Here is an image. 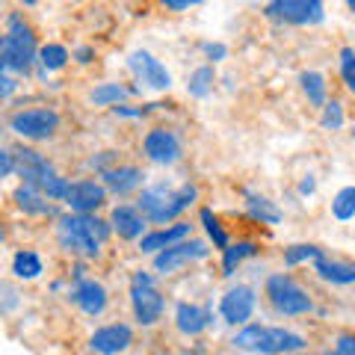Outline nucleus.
<instances>
[{
  "label": "nucleus",
  "mask_w": 355,
  "mask_h": 355,
  "mask_svg": "<svg viewBox=\"0 0 355 355\" xmlns=\"http://www.w3.org/2000/svg\"><path fill=\"white\" fill-rule=\"evenodd\" d=\"M57 234L65 252L71 254H83V258H98L101 252V243L107 240L110 228L107 222L89 216V214H74L71 216H62L60 225H57Z\"/></svg>",
  "instance_id": "nucleus-1"
},
{
  "label": "nucleus",
  "mask_w": 355,
  "mask_h": 355,
  "mask_svg": "<svg viewBox=\"0 0 355 355\" xmlns=\"http://www.w3.org/2000/svg\"><path fill=\"white\" fill-rule=\"evenodd\" d=\"M196 187L193 184H184V187H169V184H157V187H148L142 190L139 196V210L146 214L148 222H163L175 219L178 214H184L187 207L196 202Z\"/></svg>",
  "instance_id": "nucleus-2"
},
{
  "label": "nucleus",
  "mask_w": 355,
  "mask_h": 355,
  "mask_svg": "<svg viewBox=\"0 0 355 355\" xmlns=\"http://www.w3.org/2000/svg\"><path fill=\"white\" fill-rule=\"evenodd\" d=\"M36 39H33V30L21 21L18 15L9 18V30L6 36H0V62L6 65L9 71H15L18 77L30 71L33 60H36Z\"/></svg>",
  "instance_id": "nucleus-3"
},
{
  "label": "nucleus",
  "mask_w": 355,
  "mask_h": 355,
  "mask_svg": "<svg viewBox=\"0 0 355 355\" xmlns=\"http://www.w3.org/2000/svg\"><path fill=\"white\" fill-rule=\"evenodd\" d=\"M237 349L246 352H299L305 349V338L287 329H270V326H246L234 338Z\"/></svg>",
  "instance_id": "nucleus-4"
},
{
  "label": "nucleus",
  "mask_w": 355,
  "mask_h": 355,
  "mask_svg": "<svg viewBox=\"0 0 355 355\" xmlns=\"http://www.w3.org/2000/svg\"><path fill=\"white\" fill-rule=\"evenodd\" d=\"M266 296H270L272 308L284 317H299L311 311V296L299 287L291 275H272L266 282Z\"/></svg>",
  "instance_id": "nucleus-5"
},
{
  "label": "nucleus",
  "mask_w": 355,
  "mask_h": 355,
  "mask_svg": "<svg viewBox=\"0 0 355 355\" xmlns=\"http://www.w3.org/2000/svg\"><path fill=\"white\" fill-rule=\"evenodd\" d=\"M130 302H133V314L142 326H154L163 314V296L154 287V279L148 272H137L130 282Z\"/></svg>",
  "instance_id": "nucleus-6"
},
{
  "label": "nucleus",
  "mask_w": 355,
  "mask_h": 355,
  "mask_svg": "<svg viewBox=\"0 0 355 355\" xmlns=\"http://www.w3.org/2000/svg\"><path fill=\"white\" fill-rule=\"evenodd\" d=\"M210 249L205 246L202 240H190V243H172V246H166L157 252V258H154V270L163 272V275H169L175 270H181V266L187 263H193V261H202L207 258Z\"/></svg>",
  "instance_id": "nucleus-7"
},
{
  "label": "nucleus",
  "mask_w": 355,
  "mask_h": 355,
  "mask_svg": "<svg viewBox=\"0 0 355 355\" xmlns=\"http://www.w3.org/2000/svg\"><path fill=\"white\" fill-rule=\"evenodd\" d=\"M272 18L291 21V24H320L323 21V0H270L266 9Z\"/></svg>",
  "instance_id": "nucleus-8"
},
{
  "label": "nucleus",
  "mask_w": 355,
  "mask_h": 355,
  "mask_svg": "<svg viewBox=\"0 0 355 355\" xmlns=\"http://www.w3.org/2000/svg\"><path fill=\"white\" fill-rule=\"evenodd\" d=\"M60 128V116L53 110H24L12 116V130L24 139H48Z\"/></svg>",
  "instance_id": "nucleus-9"
},
{
  "label": "nucleus",
  "mask_w": 355,
  "mask_h": 355,
  "mask_svg": "<svg viewBox=\"0 0 355 355\" xmlns=\"http://www.w3.org/2000/svg\"><path fill=\"white\" fill-rule=\"evenodd\" d=\"M12 157H15V172L24 178V184L36 187V190H42V187L48 184L53 175H57V172H53V166L44 160L39 151H33V148H21V151L12 154Z\"/></svg>",
  "instance_id": "nucleus-10"
},
{
  "label": "nucleus",
  "mask_w": 355,
  "mask_h": 355,
  "mask_svg": "<svg viewBox=\"0 0 355 355\" xmlns=\"http://www.w3.org/2000/svg\"><path fill=\"white\" fill-rule=\"evenodd\" d=\"M128 65H130V71L137 74L142 83L151 86V89H157V92H163V89L172 86V77H169V71H166V65L160 60H154L148 51H133Z\"/></svg>",
  "instance_id": "nucleus-11"
},
{
  "label": "nucleus",
  "mask_w": 355,
  "mask_h": 355,
  "mask_svg": "<svg viewBox=\"0 0 355 355\" xmlns=\"http://www.w3.org/2000/svg\"><path fill=\"white\" fill-rule=\"evenodd\" d=\"M222 320L231 326H240V323H246V320L252 317V311H254V291L252 287H234V291H228L225 296H222Z\"/></svg>",
  "instance_id": "nucleus-12"
},
{
  "label": "nucleus",
  "mask_w": 355,
  "mask_h": 355,
  "mask_svg": "<svg viewBox=\"0 0 355 355\" xmlns=\"http://www.w3.org/2000/svg\"><path fill=\"white\" fill-rule=\"evenodd\" d=\"M146 157L151 163H160V166H169L175 163L178 157H181V142H178V137L172 130H151L146 137Z\"/></svg>",
  "instance_id": "nucleus-13"
},
{
  "label": "nucleus",
  "mask_w": 355,
  "mask_h": 355,
  "mask_svg": "<svg viewBox=\"0 0 355 355\" xmlns=\"http://www.w3.org/2000/svg\"><path fill=\"white\" fill-rule=\"evenodd\" d=\"M104 202H107V190L95 181H77L69 187V196H65V205L77 210V214H89V210L101 207Z\"/></svg>",
  "instance_id": "nucleus-14"
},
{
  "label": "nucleus",
  "mask_w": 355,
  "mask_h": 355,
  "mask_svg": "<svg viewBox=\"0 0 355 355\" xmlns=\"http://www.w3.org/2000/svg\"><path fill=\"white\" fill-rule=\"evenodd\" d=\"M130 329L128 326H104V329H98L92 340H89V347H92L95 352H104V355H113V352H125L130 347Z\"/></svg>",
  "instance_id": "nucleus-15"
},
{
  "label": "nucleus",
  "mask_w": 355,
  "mask_h": 355,
  "mask_svg": "<svg viewBox=\"0 0 355 355\" xmlns=\"http://www.w3.org/2000/svg\"><path fill=\"white\" fill-rule=\"evenodd\" d=\"M210 308H202V305H193V302H181L175 311V323L178 329L184 331V335H198V331H205L210 326Z\"/></svg>",
  "instance_id": "nucleus-16"
},
{
  "label": "nucleus",
  "mask_w": 355,
  "mask_h": 355,
  "mask_svg": "<svg viewBox=\"0 0 355 355\" xmlns=\"http://www.w3.org/2000/svg\"><path fill=\"white\" fill-rule=\"evenodd\" d=\"M71 299L77 305H80L89 317H98L101 311L107 308V291L98 282H89V279H83L80 284L74 287V293H71Z\"/></svg>",
  "instance_id": "nucleus-17"
},
{
  "label": "nucleus",
  "mask_w": 355,
  "mask_h": 355,
  "mask_svg": "<svg viewBox=\"0 0 355 355\" xmlns=\"http://www.w3.org/2000/svg\"><path fill=\"white\" fill-rule=\"evenodd\" d=\"M113 228L119 231V237L137 240V237H142V231H146V214L130 205H121L113 210Z\"/></svg>",
  "instance_id": "nucleus-18"
},
{
  "label": "nucleus",
  "mask_w": 355,
  "mask_h": 355,
  "mask_svg": "<svg viewBox=\"0 0 355 355\" xmlns=\"http://www.w3.org/2000/svg\"><path fill=\"white\" fill-rule=\"evenodd\" d=\"M104 184L113 190L116 196H128L142 184V172L137 166H119V169H104Z\"/></svg>",
  "instance_id": "nucleus-19"
},
{
  "label": "nucleus",
  "mask_w": 355,
  "mask_h": 355,
  "mask_svg": "<svg viewBox=\"0 0 355 355\" xmlns=\"http://www.w3.org/2000/svg\"><path fill=\"white\" fill-rule=\"evenodd\" d=\"M39 193L42 190H36V187H30V184L18 187V190H15L18 207L24 210V214H36V216H57V207H53L48 198H42Z\"/></svg>",
  "instance_id": "nucleus-20"
},
{
  "label": "nucleus",
  "mask_w": 355,
  "mask_h": 355,
  "mask_svg": "<svg viewBox=\"0 0 355 355\" xmlns=\"http://www.w3.org/2000/svg\"><path fill=\"white\" fill-rule=\"evenodd\" d=\"M187 234H190V225L187 222H178V225H172V228H166V231H154V234H146L142 237V252H160V249H166V246H172V243H178V240H184Z\"/></svg>",
  "instance_id": "nucleus-21"
},
{
  "label": "nucleus",
  "mask_w": 355,
  "mask_h": 355,
  "mask_svg": "<svg viewBox=\"0 0 355 355\" xmlns=\"http://www.w3.org/2000/svg\"><path fill=\"white\" fill-rule=\"evenodd\" d=\"M317 272H320V279H326L331 284H352L355 282V263L317 258Z\"/></svg>",
  "instance_id": "nucleus-22"
},
{
  "label": "nucleus",
  "mask_w": 355,
  "mask_h": 355,
  "mask_svg": "<svg viewBox=\"0 0 355 355\" xmlns=\"http://www.w3.org/2000/svg\"><path fill=\"white\" fill-rule=\"evenodd\" d=\"M246 210H249L252 219L263 222V225H275V222H282V210L275 207L270 198H263V196L246 193Z\"/></svg>",
  "instance_id": "nucleus-23"
},
{
  "label": "nucleus",
  "mask_w": 355,
  "mask_h": 355,
  "mask_svg": "<svg viewBox=\"0 0 355 355\" xmlns=\"http://www.w3.org/2000/svg\"><path fill=\"white\" fill-rule=\"evenodd\" d=\"M258 252V246L254 243H249V240H243V243H234V246H225V258H222V275H234V270H237V263L243 261V258H249V254H254Z\"/></svg>",
  "instance_id": "nucleus-24"
},
{
  "label": "nucleus",
  "mask_w": 355,
  "mask_h": 355,
  "mask_svg": "<svg viewBox=\"0 0 355 355\" xmlns=\"http://www.w3.org/2000/svg\"><path fill=\"white\" fill-rule=\"evenodd\" d=\"M12 272L18 275V279H36V275L42 272V261L36 252H18L15 261H12Z\"/></svg>",
  "instance_id": "nucleus-25"
},
{
  "label": "nucleus",
  "mask_w": 355,
  "mask_h": 355,
  "mask_svg": "<svg viewBox=\"0 0 355 355\" xmlns=\"http://www.w3.org/2000/svg\"><path fill=\"white\" fill-rule=\"evenodd\" d=\"M39 62L44 71H60L65 62H69V51L62 48V44H44L39 51Z\"/></svg>",
  "instance_id": "nucleus-26"
},
{
  "label": "nucleus",
  "mask_w": 355,
  "mask_h": 355,
  "mask_svg": "<svg viewBox=\"0 0 355 355\" xmlns=\"http://www.w3.org/2000/svg\"><path fill=\"white\" fill-rule=\"evenodd\" d=\"M302 89H305L308 101L314 104V107H323L326 104V80L317 71H305L302 74Z\"/></svg>",
  "instance_id": "nucleus-27"
},
{
  "label": "nucleus",
  "mask_w": 355,
  "mask_h": 355,
  "mask_svg": "<svg viewBox=\"0 0 355 355\" xmlns=\"http://www.w3.org/2000/svg\"><path fill=\"white\" fill-rule=\"evenodd\" d=\"M331 214L335 219H352L355 216V187H343V190L331 198Z\"/></svg>",
  "instance_id": "nucleus-28"
},
{
  "label": "nucleus",
  "mask_w": 355,
  "mask_h": 355,
  "mask_svg": "<svg viewBox=\"0 0 355 355\" xmlns=\"http://www.w3.org/2000/svg\"><path fill=\"white\" fill-rule=\"evenodd\" d=\"M125 95H128L125 86H119V83H104V86H98L95 92H92V101H95L98 107H116Z\"/></svg>",
  "instance_id": "nucleus-29"
},
{
  "label": "nucleus",
  "mask_w": 355,
  "mask_h": 355,
  "mask_svg": "<svg viewBox=\"0 0 355 355\" xmlns=\"http://www.w3.org/2000/svg\"><path fill=\"white\" fill-rule=\"evenodd\" d=\"M210 86H214V69H207V65H202V69H196L190 83H187V89H190V95L196 98H205L210 92Z\"/></svg>",
  "instance_id": "nucleus-30"
},
{
  "label": "nucleus",
  "mask_w": 355,
  "mask_h": 355,
  "mask_svg": "<svg viewBox=\"0 0 355 355\" xmlns=\"http://www.w3.org/2000/svg\"><path fill=\"white\" fill-rule=\"evenodd\" d=\"M317 258H323V252H320L317 246H291L284 252V263L287 266H296L302 261H317Z\"/></svg>",
  "instance_id": "nucleus-31"
},
{
  "label": "nucleus",
  "mask_w": 355,
  "mask_h": 355,
  "mask_svg": "<svg viewBox=\"0 0 355 355\" xmlns=\"http://www.w3.org/2000/svg\"><path fill=\"white\" fill-rule=\"evenodd\" d=\"M202 222H205V228H207V234H210V240H214V243H216V246H219V249H225V246H228V237H225V231H222V228H219V222H216V216H214V214H210V210H207V207L202 210Z\"/></svg>",
  "instance_id": "nucleus-32"
},
{
  "label": "nucleus",
  "mask_w": 355,
  "mask_h": 355,
  "mask_svg": "<svg viewBox=\"0 0 355 355\" xmlns=\"http://www.w3.org/2000/svg\"><path fill=\"white\" fill-rule=\"evenodd\" d=\"M343 125V110L338 101H331V104H323V128L326 130H338Z\"/></svg>",
  "instance_id": "nucleus-33"
},
{
  "label": "nucleus",
  "mask_w": 355,
  "mask_h": 355,
  "mask_svg": "<svg viewBox=\"0 0 355 355\" xmlns=\"http://www.w3.org/2000/svg\"><path fill=\"white\" fill-rule=\"evenodd\" d=\"M18 89V74L9 71L3 62H0V98H9Z\"/></svg>",
  "instance_id": "nucleus-34"
},
{
  "label": "nucleus",
  "mask_w": 355,
  "mask_h": 355,
  "mask_svg": "<svg viewBox=\"0 0 355 355\" xmlns=\"http://www.w3.org/2000/svg\"><path fill=\"white\" fill-rule=\"evenodd\" d=\"M340 71H343V77H355V51L352 48L340 51Z\"/></svg>",
  "instance_id": "nucleus-35"
},
{
  "label": "nucleus",
  "mask_w": 355,
  "mask_h": 355,
  "mask_svg": "<svg viewBox=\"0 0 355 355\" xmlns=\"http://www.w3.org/2000/svg\"><path fill=\"white\" fill-rule=\"evenodd\" d=\"M12 169H15V157L12 154H6V151H0V178H6Z\"/></svg>",
  "instance_id": "nucleus-36"
},
{
  "label": "nucleus",
  "mask_w": 355,
  "mask_h": 355,
  "mask_svg": "<svg viewBox=\"0 0 355 355\" xmlns=\"http://www.w3.org/2000/svg\"><path fill=\"white\" fill-rule=\"evenodd\" d=\"M335 349H338L340 355H355V338H340Z\"/></svg>",
  "instance_id": "nucleus-37"
},
{
  "label": "nucleus",
  "mask_w": 355,
  "mask_h": 355,
  "mask_svg": "<svg viewBox=\"0 0 355 355\" xmlns=\"http://www.w3.org/2000/svg\"><path fill=\"white\" fill-rule=\"evenodd\" d=\"M205 53H207V57L216 62V60L225 57V48H222V44H205Z\"/></svg>",
  "instance_id": "nucleus-38"
},
{
  "label": "nucleus",
  "mask_w": 355,
  "mask_h": 355,
  "mask_svg": "<svg viewBox=\"0 0 355 355\" xmlns=\"http://www.w3.org/2000/svg\"><path fill=\"white\" fill-rule=\"evenodd\" d=\"M169 9H190V6H196V3H202V0H163Z\"/></svg>",
  "instance_id": "nucleus-39"
},
{
  "label": "nucleus",
  "mask_w": 355,
  "mask_h": 355,
  "mask_svg": "<svg viewBox=\"0 0 355 355\" xmlns=\"http://www.w3.org/2000/svg\"><path fill=\"white\" fill-rule=\"evenodd\" d=\"M299 193H302V196H311V193H314V178H305V181L302 184H299Z\"/></svg>",
  "instance_id": "nucleus-40"
},
{
  "label": "nucleus",
  "mask_w": 355,
  "mask_h": 355,
  "mask_svg": "<svg viewBox=\"0 0 355 355\" xmlns=\"http://www.w3.org/2000/svg\"><path fill=\"white\" fill-rule=\"evenodd\" d=\"M77 57H80V62H89V57H92V51H89V48H83L80 53H77Z\"/></svg>",
  "instance_id": "nucleus-41"
},
{
  "label": "nucleus",
  "mask_w": 355,
  "mask_h": 355,
  "mask_svg": "<svg viewBox=\"0 0 355 355\" xmlns=\"http://www.w3.org/2000/svg\"><path fill=\"white\" fill-rule=\"evenodd\" d=\"M24 3H36V0H24Z\"/></svg>",
  "instance_id": "nucleus-42"
},
{
  "label": "nucleus",
  "mask_w": 355,
  "mask_h": 355,
  "mask_svg": "<svg viewBox=\"0 0 355 355\" xmlns=\"http://www.w3.org/2000/svg\"><path fill=\"white\" fill-rule=\"evenodd\" d=\"M0 240H3V228H0Z\"/></svg>",
  "instance_id": "nucleus-43"
},
{
  "label": "nucleus",
  "mask_w": 355,
  "mask_h": 355,
  "mask_svg": "<svg viewBox=\"0 0 355 355\" xmlns=\"http://www.w3.org/2000/svg\"><path fill=\"white\" fill-rule=\"evenodd\" d=\"M349 3H352V6H355V0H349Z\"/></svg>",
  "instance_id": "nucleus-44"
}]
</instances>
